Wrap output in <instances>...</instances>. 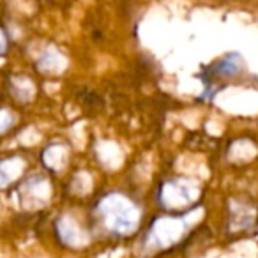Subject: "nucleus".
Returning <instances> with one entry per match:
<instances>
[{
  "mask_svg": "<svg viewBox=\"0 0 258 258\" xmlns=\"http://www.w3.org/2000/svg\"><path fill=\"white\" fill-rule=\"evenodd\" d=\"M13 124H15V115L9 110H6V108H2L0 110V137L4 133H8Z\"/></svg>",
  "mask_w": 258,
  "mask_h": 258,
  "instance_id": "obj_2",
  "label": "nucleus"
},
{
  "mask_svg": "<svg viewBox=\"0 0 258 258\" xmlns=\"http://www.w3.org/2000/svg\"><path fill=\"white\" fill-rule=\"evenodd\" d=\"M6 50H8V37H6L4 30L0 29V55L6 53Z\"/></svg>",
  "mask_w": 258,
  "mask_h": 258,
  "instance_id": "obj_3",
  "label": "nucleus"
},
{
  "mask_svg": "<svg viewBox=\"0 0 258 258\" xmlns=\"http://www.w3.org/2000/svg\"><path fill=\"white\" fill-rule=\"evenodd\" d=\"M23 172V159L20 156H11L0 161V187H6L20 177Z\"/></svg>",
  "mask_w": 258,
  "mask_h": 258,
  "instance_id": "obj_1",
  "label": "nucleus"
}]
</instances>
